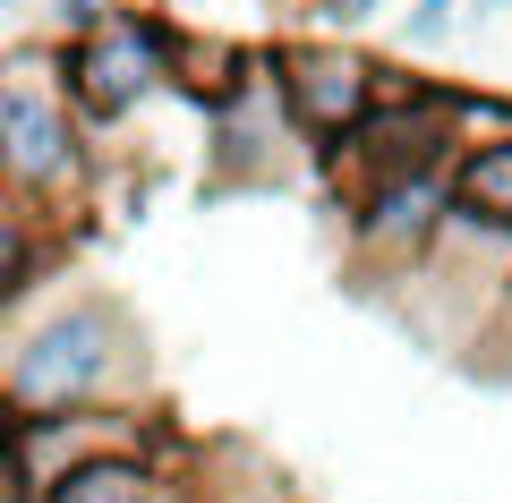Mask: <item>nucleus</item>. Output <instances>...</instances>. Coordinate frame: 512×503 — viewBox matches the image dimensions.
Segmentation results:
<instances>
[{
  "label": "nucleus",
  "mask_w": 512,
  "mask_h": 503,
  "mask_svg": "<svg viewBox=\"0 0 512 503\" xmlns=\"http://www.w3.org/2000/svg\"><path fill=\"white\" fill-rule=\"evenodd\" d=\"M0 401L9 418L43 410H146L154 401V342L111 290H69L35 316L9 307V342H0Z\"/></svg>",
  "instance_id": "f257e3e1"
},
{
  "label": "nucleus",
  "mask_w": 512,
  "mask_h": 503,
  "mask_svg": "<svg viewBox=\"0 0 512 503\" xmlns=\"http://www.w3.org/2000/svg\"><path fill=\"white\" fill-rule=\"evenodd\" d=\"M274 69H282V94H291V111H299V128H308L316 154H325V145H342L350 128L384 103V86H393V69H384V60H367V52H350L342 35L274 43Z\"/></svg>",
  "instance_id": "423d86ee"
},
{
  "label": "nucleus",
  "mask_w": 512,
  "mask_h": 503,
  "mask_svg": "<svg viewBox=\"0 0 512 503\" xmlns=\"http://www.w3.org/2000/svg\"><path fill=\"white\" fill-rule=\"evenodd\" d=\"M86 111L69 94V43L43 35L18 43L9 69H0V180L9 197L35 205V214H69L94 197V137Z\"/></svg>",
  "instance_id": "f03ea898"
},
{
  "label": "nucleus",
  "mask_w": 512,
  "mask_h": 503,
  "mask_svg": "<svg viewBox=\"0 0 512 503\" xmlns=\"http://www.w3.org/2000/svg\"><path fill=\"white\" fill-rule=\"evenodd\" d=\"M461 18H470V0H419V9L402 18V52H436Z\"/></svg>",
  "instance_id": "1a4fd4ad"
},
{
  "label": "nucleus",
  "mask_w": 512,
  "mask_h": 503,
  "mask_svg": "<svg viewBox=\"0 0 512 503\" xmlns=\"http://www.w3.org/2000/svg\"><path fill=\"white\" fill-rule=\"evenodd\" d=\"M316 18H325L333 35H350V26H367V18H384V0H316Z\"/></svg>",
  "instance_id": "9b49d317"
},
{
  "label": "nucleus",
  "mask_w": 512,
  "mask_h": 503,
  "mask_svg": "<svg viewBox=\"0 0 512 503\" xmlns=\"http://www.w3.org/2000/svg\"><path fill=\"white\" fill-rule=\"evenodd\" d=\"M205 137H214V188H256V180H291V137H308L282 94L274 52H256L248 77L231 94L205 103Z\"/></svg>",
  "instance_id": "39448f33"
},
{
  "label": "nucleus",
  "mask_w": 512,
  "mask_h": 503,
  "mask_svg": "<svg viewBox=\"0 0 512 503\" xmlns=\"http://www.w3.org/2000/svg\"><path fill=\"white\" fill-rule=\"evenodd\" d=\"M111 18V0H52V35L60 43H77V35H94V26Z\"/></svg>",
  "instance_id": "9d476101"
},
{
  "label": "nucleus",
  "mask_w": 512,
  "mask_h": 503,
  "mask_svg": "<svg viewBox=\"0 0 512 503\" xmlns=\"http://www.w3.org/2000/svg\"><path fill=\"white\" fill-rule=\"evenodd\" d=\"M43 503H205V452L180 427H154V444H120L77 461L69 478H52Z\"/></svg>",
  "instance_id": "0eeeda50"
},
{
  "label": "nucleus",
  "mask_w": 512,
  "mask_h": 503,
  "mask_svg": "<svg viewBox=\"0 0 512 503\" xmlns=\"http://www.w3.org/2000/svg\"><path fill=\"white\" fill-rule=\"evenodd\" d=\"M342 239H350V265L367 273V290L402 282L436 256L444 222H453V162L436 171H393V180H359L342 188Z\"/></svg>",
  "instance_id": "7ed1b4c3"
},
{
  "label": "nucleus",
  "mask_w": 512,
  "mask_h": 503,
  "mask_svg": "<svg viewBox=\"0 0 512 503\" xmlns=\"http://www.w3.org/2000/svg\"><path fill=\"white\" fill-rule=\"evenodd\" d=\"M180 77V26L163 9H111L94 35L69 43V94L94 128H120L137 103Z\"/></svg>",
  "instance_id": "20e7f679"
},
{
  "label": "nucleus",
  "mask_w": 512,
  "mask_h": 503,
  "mask_svg": "<svg viewBox=\"0 0 512 503\" xmlns=\"http://www.w3.org/2000/svg\"><path fill=\"white\" fill-rule=\"evenodd\" d=\"M453 205L512 231V128H495V137H461V154H453Z\"/></svg>",
  "instance_id": "6e6552de"
}]
</instances>
